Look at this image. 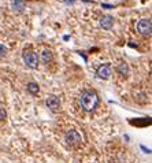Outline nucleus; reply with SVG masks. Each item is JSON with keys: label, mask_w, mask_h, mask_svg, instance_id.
Instances as JSON below:
<instances>
[{"label": "nucleus", "mask_w": 152, "mask_h": 163, "mask_svg": "<svg viewBox=\"0 0 152 163\" xmlns=\"http://www.w3.org/2000/svg\"><path fill=\"white\" fill-rule=\"evenodd\" d=\"M4 118H6V111L0 108V121H4Z\"/></svg>", "instance_id": "obj_13"}, {"label": "nucleus", "mask_w": 152, "mask_h": 163, "mask_svg": "<svg viewBox=\"0 0 152 163\" xmlns=\"http://www.w3.org/2000/svg\"><path fill=\"white\" fill-rule=\"evenodd\" d=\"M97 77L103 78V80H107V78L111 75V66L110 63H106V64H102L99 69H97Z\"/></svg>", "instance_id": "obj_6"}, {"label": "nucleus", "mask_w": 152, "mask_h": 163, "mask_svg": "<svg viewBox=\"0 0 152 163\" xmlns=\"http://www.w3.org/2000/svg\"><path fill=\"white\" fill-rule=\"evenodd\" d=\"M6 53H7V48H6L4 45H1V44H0V58L4 56Z\"/></svg>", "instance_id": "obj_12"}, {"label": "nucleus", "mask_w": 152, "mask_h": 163, "mask_svg": "<svg viewBox=\"0 0 152 163\" xmlns=\"http://www.w3.org/2000/svg\"><path fill=\"white\" fill-rule=\"evenodd\" d=\"M23 62L26 63L28 67L37 69V66H39V56L33 51H25L23 52Z\"/></svg>", "instance_id": "obj_3"}, {"label": "nucleus", "mask_w": 152, "mask_h": 163, "mask_svg": "<svg viewBox=\"0 0 152 163\" xmlns=\"http://www.w3.org/2000/svg\"><path fill=\"white\" fill-rule=\"evenodd\" d=\"M80 103H81V107L85 111L92 113L93 110H96V107L99 106V97L93 91H85L80 97Z\"/></svg>", "instance_id": "obj_1"}, {"label": "nucleus", "mask_w": 152, "mask_h": 163, "mask_svg": "<svg viewBox=\"0 0 152 163\" xmlns=\"http://www.w3.org/2000/svg\"><path fill=\"white\" fill-rule=\"evenodd\" d=\"M64 141H66V144L70 145V147H78L81 144L82 138H81V134H80L77 130H70V132L66 133V136H64Z\"/></svg>", "instance_id": "obj_2"}, {"label": "nucleus", "mask_w": 152, "mask_h": 163, "mask_svg": "<svg viewBox=\"0 0 152 163\" xmlns=\"http://www.w3.org/2000/svg\"><path fill=\"white\" fill-rule=\"evenodd\" d=\"M114 25V18L111 15H104V17L100 19V26L106 30H110Z\"/></svg>", "instance_id": "obj_7"}, {"label": "nucleus", "mask_w": 152, "mask_h": 163, "mask_svg": "<svg viewBox=\"0 0 152 163\" xmlns=\"http://www.w3.org/2000/svg\"><path fill=\"white\" fill-rule=\"evenodd\" d=\"M118 73H119L121 75L126 77V75L129 74V67H127V64L126 63H121L119 66H118Z\"/></svg>", "instance_id": "obj_11"}, {"label": "nucleus", "mask_w": 152, "mask_h": 163, "mask_svg": "<svg viewBox=\"0 0 152 163\" xmlns=\"http://www.w3.org/2000/svg\"><path fill=\"white\" fill-rule=\"evenodd\" d=\"M137 30L142 36H149L152 32V23L149 19H141L137 23Z\"/></svg>", "instance_id": "obj_4"}, {"label": "nucleus", "mask_w": 152, "mask_h": 163, "mask_svg": "<svg viewBox=\"0 0 152 163\" xmlns=\"http://www.w3.org/2000/svg\"><path fill=\"white\" fill-rule=\"evenodd\" d=\"M12 8H14V11H17V12H22V11L25 10V3H23L22 0H14V1H12Z\"/></svg>", "instance_id": "obj_9"}, {"label": "nucleus", "mask_w": 152, "mask_h": 163, "mask_svg": "<svg viewBox=\"0 0 152 163\" xmlns=\"http://www.w3.org/2000/svg\"><path fill=\"white\" fill-rule=\"evenodd\" d=\"M52 59H53V53L51 52L50 50L42 51V53H41V60H42V63L48 64V63H51V62H52Z\"/></svg>", "instance_id": "obj_8"}, {"label": "nucleus", "mask_w": 152, "mask_h": 163, "mask_svg": "<svg viewBox=\"0 0 152 163\" xmlns=\"http://www.w3.org/2000/svg\"><path fill=\"white\" fill-rule=\"evenodd\" d=\"M45 104H47V107H48L51 111H53V113H56V111L60 110V100H59V97L55 96V95H50V96H48L47 100H45Z\"/></svg>", "instance_id": "obj_5"}, {"label": "nucleus", "mask_w": 152, "mask_h": 163, "mask_svg": "<svg viewBox=\"0 0 152 163\" xmlns=\"http://www.w3.org/2000/svg\"><path fill=\"white\" fill-rule=\"evenodd\" d=\"M39 91H40V88H39V85H37L36 82H29V84H28V92L29 93H32V95H37Z\"/></svg>", "instance_id": "obj_10"}]
</instances>
